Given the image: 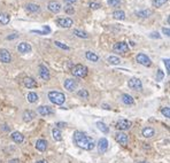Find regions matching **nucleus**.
Listing matches in <instances>:
<instances>
[{
	"instance_id": "34",
	"label": "nucleus",
	"mask_w": 170,
	"mask_h": 163,
	"mask_svg": "<svg viewBox=\"0 0 170 163\" xmlns=\"http://www.w3.org/2000/svg\"><path fill=\"white\" fill-rule=\"evenodd\" d=\"M168 0H153L152 2H153V6L154 7H161L163 5L166 4Z\"/></svg>"
},
{
	"instance_id": "24",
	"label": "nucleus",
	"mask_w": 170,
	"mask_h": 163,
	"mask_svg": "<svg viewBox=\"0 0 170 163\" xmlns=\"http://www.w3.org/2000/svg\"><path fill=\"white\" fill-rule=\"evenodd\" d=\"M152 14H153V12L151 9H144V10H139V12L136 13V15L138 17H150Z\"/></svg>"
},
{
	"instance_id": "29",
	"label": "nucleus",
	"mask_w": 170,
	"mask_h": 163,
	"mask_svg": "<svg viewBox=\"0 0 170 163\" xmlns=\"http://www.w3.org/2000/svg\"><path fill=\"white\" fill-rule=\"evenodd\" d=\"M113 16L116 20H125V13L123 10H115L113 13Z\"/></svg>"
},
{
	"instance_id": "32",
	"label": "nucleus",
	"mask_w": 170,
	"mask_h": 163,
	"mask_svg": "<svg viewBox=\"0 0 170 163\" xmlns=\"http://www.w3.org/2000/svg\"><path fill=\"white\" fill-rule=\"evenodd\" d=\"M74 35H76V36L79 37V38H84V39L89 38V35H87V33L84 32V31H81V30H78V29L74 30Z\"/></svg>"
},
{
	"instance_id": "22",
	"label": "nucleus",
	"mask_w": 170,
	"mask_h": 163,
	"mask_svg": "<svg viewBox=\"0 0 170 163\" xmlns=\"http://www.w3.org/2000/svg\"><path fill=\"white\" fill-rule=\"evenodd\" d=\"M122 101H123V103H125V105H134V98L126 93H124L122 95Z\"/></svg>"
},
{
	"instance_id": "27",
	"label": "nucleus",
	"mask_w": 170,
	"mask_h": 163,
	"mask_svg": "<svg viewBox=\"0 0 170 163\" xmlns=\"http://www.w3.org/2000/svg\"><path fill=\"white\" fill-rule=\"evenodd\" d=\"M52 136L55 141H61V140H62V135H61V131L59 130V129H53Z\"/></svg>"
},
{
	"instance_id": "48",
	"label": "nucleus",
	"mask_w": 170,
	"mask_h": 163,
	"mask_svg": "<svg viewBox=\"0 0 170 163\" xmlns=\"http://www.w3.org/2000/svg\"><path fill=\"white\" fill-rule=\"evenodd\" d=\"M1 129H2V130H4V131L11 130V127H7V125H2V127H1Z\"/></svg>"
},
{
	"instance_id": "9",
	"label": "nucleus",
	"mask_w": 170,
	"mask_h": 163,
	"mask_svg": "<svg viewBox=\"0 0 170 163\" xmlns=\"http://www.w3.org/2000/svg\"><path fill=\"white\" fill-rule=\"evenodd\" d=\"M0 61L4 62V63H9L12 61V55L7 49H0Z\"/></svg>"
},
{
	"instance_id": "47",
	"label": "nucleus",
	"mask_w": 170,
	"mask_h": 163,
	"mask_svg": "<svg viewBox=\"0 0 170 163\" xmlns=\"http://www.w3.org/2000/svg\"><path fill=\"white\" fill-rule=\"evenodd\" d=\"M8 163H20V161H19L17 159H13V160H11Z\"/></svg>"
},
{
	"instance_id": "5",
	"label": "nucleus",
	"mask_w": 170,
	"mask_h": 163,
	"mask_svg": "<svg viewBox=\"0 0 170 163\" xmlns=\"http://www.w3.org/2000/svg\"><path fill=\"white\" fill-rule=\"evenodd\" d=\"M128 85H129L130 89H132L134 91H142V81L138 79V78H131L129 79L128 82Z\"/></svg>"
},
{
	"instance_id": "16",
	"label": "nucleus",
	"mask_w": 170,
	"mask_h": 163,
	"mask_svg": "<svg viewBox=\"0 0 170 163\" xmlns=\"http://www.w3.org/2000/svg\"><path fill=\"white\" fill-rule=\"evenodd\" d=\"M38 113H39L41 116H49V115L54 114V110L49 106H40L38 108Z\"/></svg>"
},
{
	"instance_id": "49",
	"label": "nucleus",
	"mask_w": 170,
	"mask_h": 163,
	"mask_svg": "<svg viewBox=\"0 0 170 163\" xmlns=\"http://www.w3.org/2000/svg\"><path fill=\"white\" fill-rule=\"evenodd\" d=\"M57 127H66V123H57Z\"/></svg>"
},
{
	"instance_id": "19",
	"label": "nucleus",
	"mask_w": 170,
	"mask_h": 163,
	"mask_svg": "<svg viewBox=\"0 0 170 163\" xmlns=\"http://www.w3.org/2000/svg\"><path fill=\"white\" fill-rule=\"evenodd\" d=\"M36 148L39 152L46 151V148H47V143H46V140H44V139H39V140H37Z\"/></svg>"
},
{
	"instance_id": "30",
	"label": "nucleus",
	"mask_w": 170,
	"mask_h": 163,
	"mask_svg": "<svg viewBox=\"0 0 170 163\" xmlns=\"http://www.w3.org/2000/svg\"><path fill=\"white\" fill-rule=\"evenodd\" d=\"M97 127H98V129L101 131V132H104V133H108V132H109V127H107L105 123L97 122Z\"/></svg>"
},
{
	"instance_id": "26",
	"label": "nucleus",
	"mask_w": 170,
	"mask_h": 163,
	"mask_svg": "<svg viewBox=\"0 0 170 163\" xmlns=\"http://www.w3.org/2000/svg\"><path fill=\"white\" fill-rule=\"evenodd\" d=\"M25 7H27V10H28V12H31V13H37L40 10V7L36 4H28Z\"/></svg>"
},
{
	"instance_id": "46",
	"label": "nucleus",
	"mask_w": 170,
	"mask_h": 163,
	"mask_svg": "<svg viewBox=\"0 0 170 163\" xmlns=\"http://www.w3.org/2000/svg\"><path fill=\"white\" fill-rule=\"evenodd\" d=\"M77 0H65V2L66 4H68V5H73L74 2H76Z\"/></svg>"
},
{
	"instance_id": "1",
	"label": "nucleus",
	"mask_w": 170,
	"mask_h": 163,
	"mask_svg": "<svg viewBox=\"0 0 170 163\" xmlns=\"http://www.w3.org/2000/svg\"><path fill=\"white\" fill-rule=\"evenodd\" d=\"M74 143L76 144L79 148H83L85 151H92L96 147L93 139L90 138L89 136H86L81 131H76L74 133Z\"/></svg>"
},
{
	"instance_id": "40",
	"label": "nucleus",
	"mask_w": 170,
	"mask_h": 163,
	"mask_svg": "<svg viewBox=\"0 0 170 163\" xmlns=\"http://www.w3.org/2000/svg\"><path fill=\"white\" fill-rule=\"evenodd\" d=\"M163 73H162V70H158V77H156V81L158 82H160V81H162V78H163Z\"/></svg>"
},
{
	"instance_id": "35",
	"label": "nucleus",
	"mask_w": 170,
	"mask_h": 163,
	"mask_svg": "<svg viewBox=\"0 0 170 163\" xmlns=\"http://www.w3.org/2000/svg\"><path fill=\"white\" fill-rule=\"evenodd\" d=\"M107 2H108V5L112 6V7H118V6L121 5V0H108Z\"/></svg>"
},
{
	"instance_id": "38",
	"label": "nucleus",
	"mask_w": 170,
	"mask_h": 163,
	"mask_svg": "<svg viewBox=\"0 0 170 163\" xmlns=\"http://www.w3.org/2000/svg\"><path fill=\"white\" fill-rule=\"evenodd\" d=\"M54 44H55V46H57V47H60V48L66 49V51H69V47H68V46L65 45V44H62V43H60V41H55Z\"/></svg>"
},
{
	"instance_id": "23",
	"label": "nucleus",
	"mask_w": 170,
	"mask_h": 163,
	"mask_svg": "<svg viewBox=\"0 0 170 163\" xmlns=\"http://www.w3.org/2000/svg\"><path fill=\"white\" fill-rule=\"evenodd\" d=\"M154 135H155V131H154V129H152V127H145V129L142 130V136H144L145 138H152Z\"/></svg>"
},
{
	"instance_id": "6",
	"label": "nucleus",
	"mask_w": 170,
	"mask_h": 163,
	"mask_svg": "<svg viewBox=\"0 0 170 163\" xmlns=\"http://www.w3.org/2000/svg\"><path fill=\"white\" fill-rule=\"evenodd\" d=\"M137 62L138 63H140L142 65H145V67H150L151 65H152V61H151V59L146 54L144 53H139L137 55Z\"/></svg>"
},
{
	"instance_id": "17",
	"label": "nucleus",
	"mask_w": 170,
	"mask_h": 163,
	"mask_svg": "<svg viewBox=\"0 0 170 163\" xmlns=\"http://www.w3.org/2000/svg\"><path fill=\"white\" fill-rule=\"evenodd\" d=\"M23 83H24V85L28 89H35V87H37V82L32 77H25Z\"/></svg>"
},
{
	"instance_id": "4",
	"label": "nucleus",
	"mask_w": 170,
	"mask_h": 163,
	"mask_svg": "<svg viewBox=\"0 0 170 163\" xmlns=\"http://www.w3.org/2000/svg\"><path fill=\"white\" fill-rule=\"evenodd\" d=\"M113 49H114V52H116V53L124 54L129 51V45L126 44L125 41H118L116 44H114Z\"/></svg>"
},
{
	"instance_id": "13",
	"label": "nucleus",
	"mask_w": 170,
	"mask_h": 163,
	"mask_svg": "<svg viewBox=\"0 0 170 163\" xmlns=\"http://www.w3.org/2000/svg\"><path fill=\"white\" fill-rule=\"evenodd\" d=\"M17 51H19L20 53H22V54L29 53V52L31 51V45H30L29 43H25V41L20 43L19 46H17Z\"/></svg>"
},
{
	"instance_id": "10",
	"label": "nucleus",
	"mask_w": 170,
	"mask_h": 163,
	"mask_svg": "<svg viewBox=\"0 0 170 163\" xmlns=\"http://www.w3.org/2000/svg\"><path fill=\"white\" fill-rule=\"evenodd\" d=\"M77 87V82L75 79H71V78H68L65 81V89L68 90L69 92H73L74 90H76Z\"/></svg>"
},
{
	"instance_id": "45",
	"label": "nucleus",
	"mask_w": 170,
	"mask_h": 163,
	"mask_svg": "<svg viewBox=\"0 0 170 163\" xmlns=\"http://www.w3.org/2000/svg\"><path fill=\"white\" fill-rule=\"evenodd\" d=\"M162 32H163V33H164V35H166V36L167 37H169L170 36V31H169V29H168V28H163V29H162Z\"/></svg>"
},
{
	"instance_id": "28",
	"label": "nucleus",
	"mask_w": 170,
	"mask_h": 163,
	"mask_svg": "<svg viewBox=\"0 0 170 163\" xmlns=\"http://www.w3.org/2000/svg\"><path fill=\"white\" fill-rule=\"evenodd\" d=\"M31 32L37 33V35H49L51 32V28L45 25L44 28H43V30H31Z\"/></svg>"
},
{
	"instance_id": "33",
	"label": "nucleus",
	"mask_w": 170,
	"mask_h": 163,
	"mask_svg": "<svg viewBox=\"0 0 170 163\" xmlns=\"http://www.w3.org/2000/svg\"><path fill=\"white\" fill-rule=\"evenodd\" d=\"M108 62H109L110 65H120L121 63V60L118 59L117 56H109L108 57Z\"/></svg>"
},
{
	"instance_id": "12",
	"label": "nucleus",
	"mask_w": 170,
	"mask_h": 163,
	"mask_svg": "<svg viewBox=\"0 0 170 163\" xmlns=\"http://www.w3.org/2000/svg\"><path fill=\"white\" fill-rule=\"evenodd\" d=\"M115 139H116L117 143H120L121 145H123V146H126V145H128V136H126L124 132H117V133L115 135Z\"/></svg>"
},
{
	"instance_id": "18",
	"label": "nucleus",
	"mask_w": 170,
	"mask_h": 163,
	"mask_svg": "<svg viewBox=\"0 0 170 163\" xmlns=\"http://www.w3.org/2000/svg\"><path fill=\"white\" fill-rule=\"evenodd\" d=\"M35 117H36V114L33 111H31V110H25L24 113H23V121L27 123L31 122Z\"/></svg>"
},
{
	"instance_id": "41",
	"label": "nucleus",
	"mask_w": 170,
	"mask_h": 163,
	"mask_svg": "<svg viewBox=\"0 0 170 163\" xmlns=\"http://www.w3.org/2000/svg\"><path fill=\"white\" fill-rule=\"evenodd\" d=\"M66 13H67V14H74V13H75V9H74V7H71V6H68V7L66 8Z\"/></svg>"
},
{
	"instance_id": "14",
	"label": "nucleus",
	"mask_w": 170,
	"mask_h": 163,
	"mask_svg": "<svg viewBox=\"0 0 170 163\" xmlns=\"http://www.w3.org/2000/svg\"><path fill=\"white\" fill-rule=\"evenodd\" d=\"M39 76H40V77L43 78L44 81H49V78H51L49 69H47V68H46L44 65H39Z\"/></svg>"
},
{
	"instance_id": "15",
	"label": "nucleus",
	"mask_w": 170,
	"mask_h": 163,
	"mask_svg": "<svg viewBox=\"0 0 170 163\" xmlns=\"http://www.w3.org/2000/svg\"><path fill=\"white\" fill-rule=\"evenodd\" d=\"M47 8L52 13H59L62 7H61L60 2H57V1H49V5H47Z\"/></svg>"
},
{
	"instance_id": "21",
	"label": "nucleus",
	"mask_w": 170,
	"mask_h": 163,
	"mask_svg": "<svg viewBox=\"0 0 170 163\" xmlns=\"http://www.w3.org/2000/svg\"><path fill=\"white\" fill-rule=\"evenodd\" d=\"M9 21H11V16H9V14L7 13H0V23L1 24H8Z\"/></svg>"
},
{
	"instance_id": "50",
	"label": "nucleus",
	"mask_w": 170,
	"mask_h": 163,
	"mask_svg": "<svg viewBox=\"0 0 170 163\" xmlns=\"http://www.w3.org/2000/svg\"><path fill=\"white\" fill-rule=\"evenodd\" d=\"M102 107H104L105 109H110V107L108 106V105H106V103H104V105H102Z\"/></svg>"
},
{
	"instance_id": "31",
	"label": "nucleus",
	"mask_w": 170,
	"mask_h": 163,
	"mask_svg": "<svg viewBox=\"0 0 170 163\" xmlns=\"http://www.w3.org/2000/svg\"><path fill=\"white\" fill-rule=\"evenodd\" d=\"M28 101L30 102V103H35V102L38 101V95H37V93H35V92L28 93Z\"/></svg>"
},
{
	"instance_id": "25",
	"label": "nucleus",
	"mask_w": 170,
	"mask_h": 163,
	"mask_svg": "<svg viewBox=\"0 0 170 163\" xmlns=\"http://www.w3.org/2000/svg\"><path fill=\"white\" fill-rule=\"evenodd\" d=\"M85 56H86V59L89 60V61H92V62H97L98 60H99V56H98L97 54L93 53V52H86L85 53Z\"/></svg>"
},
{
	"instance_id": "43",
	"label": "nucleus",
	"mask_w": 170,
	"mask_h": 163,
	"mask_svg": "<svg viewBox=\"0 0 170 163\" xmlns=\"http://www.w3.org/2000/svg\"><path fill=\"white\" fill-rule=\"evenodd\" d=\"M19 37V35L17 33H13V35H9V36H7V40H12V39H15V38H17Z\"/></svg>"
},
{
	"instance_id": "7",
	"label": "nucleus",
	"mask_w": 170,
	"mask_h": 163,
	"mask_svg": "<svg viewBox=\"0 0 170 163\" xmlns=\"http://www.w3.org/2000/svg\"><path fill=\"white\" fill-rule=\"evenodd\" d=\"M57 23L61 28H70L74 24V21L70 17H63V19H57Z\"/></svg>"
},
{
	"instance_id": "11",
	"label": "nucleus",
	"mask_w": 170,
	"mask_h": 163,
	"mask_svg": "<svg viewBox=\"0 0 170 163\" xmlns=\"http://www.w3.org/2000/svg\"><path fill=\"white\" fill-rule=\"evenodd\" d=\"M107 149H108V140L106 138H101L99 140V143H98V151H99L100 154H102Z\"/></svg>"
},
{
	"instance_id": "44",
	"label": "nucleus",
	"mask_w": 170,
	"mask_h": 163,
	"mask_svg": "<svg viewBox=\"0 0 170 163\" xmlns=\"http://www.w3.org/2000/svg\"><path fill=\"white\" fill-rule=\"evenodd\" d=\"M150 37H151V38H158V39H159V38H161V36H160L158 32H152L150 35Z\"/></svg>"
},
{
	"instance_id": "3",
	"label": "nucleus",
	"mask_w": 170,
	"mask_h": 163,
	"mask_svg": "<svg viewBox=\"0 0 170 163\" xmlns=\"http://www.w3.org/2000/svg\"><path fill=\"white\" fill-rule=\"evenodd\" d=\"M71 73L76 77H85L87 75V68L83 65H76L71 68Z\"/></svg>"
},
{
	"instance_id": "37",
	"label": "nucleus",
	"mask_w": 170,
	"mask_h": 163,
	"mask_svg": "<svg viewBox=\"0 0 170 163\" xmlns=\"http://www.w3.org/2000/svg\"><path fill=\"white\" fill-rule=\"evenodd\" d=\"M161 113H162V115H163V116H166L167 118L170 117V109H169V107H164V108H162Z\"/></svg>"
},
{
	"instance_id": "51",
	"label": "nucleus",
	"mask_w": 170,
	"mask_h": 163,
	"mask_svg": "<svg viewBox=\"0 0 170 163\" xmlns=\"http://www.w3.org/2000/svg\"><path fill=\"white\" fill-rule=\"evenodd\" d=\"M36 163H47V161H45V160H41V161H37Z\"/></svg>"
},
{
	"instance_id": "42",
	"label": "nucleus",
	"mask_w": 170,
	"mask_h": 163,
	"mask_svg": "<svg viewBox=\"0 0 170 163\" xmlns=\"http://www.w3.org/2000/svg\"><path fill=\"white\" fill-rule=\"evenodd\" d=\"M163 62H164V65H166V68H167V71L169 73V70H170V63H169V59H166V60H163Z\"/></svg>"
},
{
	"instance_id": "2",
	"label": "nucleus",
	"mask_w": 170,
	"mask_h": 163,
	"mask_svg": "<svg viewBox=\"0 0 170 163\" xmlns=\"http://www.w3.org/2000/svg\"><path fill=\"white\" fill-rule=\"evenodd\" d=\"M49 99L54 105H62L66 101V95L57 91H51L49 93Z\"/></svg>"
},
{
	"instance_id": "20",
	"label": "nucleus",
	"mask_w": 170,
	"mask_h": 163,
	"mask_svg": "<svg viewBox=\"0 0 170 163\" xmlns=\"http://www.w3.org/2000/svg\"><path fill=\"white\" fill-rule=\"evenodd\" d=\"M12 139H13V141H15L16 144H21V143H23L24 137H23V135L20 133V132H13Z\"/></svg>"
},
{
	"instance_id": "36",
	"label": "nucleus",
	"mask_w": 170,
	"mask_h": 163,
	"mask_svg": "<svg viewBox=\"0 0 170 163\" xmlns=\"http://www.w3.org/2000/svg\"><path fill=\"white\" fill-rule=\"evenodd\" d=\"M77 94H78V97H81V98H84V99L89 98V92L86 90H79Z\"/></svg>"
},
{
	"instance_id": "52",
	"label": "nucleus",
	"mask_w": 170,
	"mask_h": 163,
	"mask_svg": "<svg viewBox=\"0 0 170 163\" xmlns=\"http://www.w3.org/2000/svg\"><path fill=\"white\" fill-rule=\"evenodd\" d=\"M139 163H146V162H139Z\"/></svg>"
},
{
	"instance_id": "39",
	"label": "nucleus",
	"mask_w": 170,
	"mask_h": 163,
	"mask_svg": "<svg viewBox=\"0 0 170 163\" xmlns=\"http://www.w3.org/2000/svg\"><path fill=\"white\" fill-rule=\"evenodd\" d=\"M101 6L99 4H97V2H91L90 4V8H92V9H98V8H100Z\"/></svg>"
},
{
	"instance_id": "8",
	"label": "nucleus",
	"mask_w": 170,
	"mask_h": 163,
	"mask_svg": "<svg viewBox=\"0 0 170 163\" xmlns=\"http://www.w3.org/2000/svg\"><path fill=\"white\" fill-rule=\"evenodd\" d=\"M132 125V123L130 122L129 119H120L117 123H116V127L118 130H122V131H125V130H129L130 127Z\"/></svg>"
}]
</instances>
